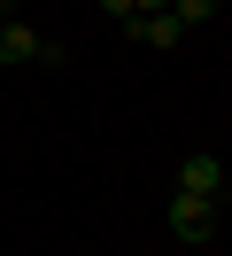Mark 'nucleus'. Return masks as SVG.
I'll list each match as a JSON object with an SVG mask.
<instances>
[{
  "mask_svg": "<svg viewBox=\"0 0 232 256\" xmlns=\"http://www.w3.org/2000/svg\"><path fill=\"white\" fill-rule=\"evenodd\" d=\"M170 233L186 240V248H209L217 240V194H170Z\"/></svg>",
  "mask_w": 232,
  "mask_h": 256,
  "instance_id": "nucleus-1",
  "label": "nucleus"
},
{
  "mask_svg": "<svg viewBox=\"0 0 232 256\" xmlns=\"http://www.w3.org/2000/svg\"><path fill=\"white\" fill-rule=\"evenodd\" d=\"M124 32H132L139 47H178V39H186V24L170 16V8H147V16H124Z\"/></svg>",
  "mask_w": 232,
  "mask_h": 256,
  "instance_id": "nucleus-2",
  "label": "nucleus"
},
{
  "mask_svg": "<svg viewBox=\"0 0 232 256\" xmlns=\"http://www.w3.org/2000/svg\"><path fill=\"white\" fill-rule=\"evenodd\" d=\"M178 186H186V194H217V186H225V163H217L209 148H194V156L178 163Z\"/></svg>",
  "mask_w": 232,
  "mask_h": 256,
  "instance_id": "nucleus-3",
  "label": "nucleus"
},
{
  "mask_svg": "<svg viewBox=\"0 0 232 256\" xmlns=\"http://www.w3.org/2000/svg\"><path fill=\"white\" fill-rule=\"evenodd\" d=\"M0 62H39V32L31 24H0Z\"/></svg>",
  "mask_w": 232,
  "mask_h": 256,
  "instance_id": "nucleus-4",
  "label": "nucleus"
},
{
  "mask_svg": "<svg viewBox=\"0 0 232 256\" xmlns=\"http://www.w3.org/2000/svg\"><path fill=\"white\" fill-rule=\"evenodd\" d=\"M217 8H225V0H170V16H178V24H186V32H194V24H209V16H217Z\"/></svg>",
  "mask_w": 232,
  "mask_h": 256,
  "instance_id": "nucleus-5",
  "label": "nucleus"
},
{
  "mask_svg": "<svg viewBox=\"0 0 232 256\" xmlns=\"http://www.w3.org/2000/svg\"><path fill=\"white\" fill-rule=\"evenodd\" d=\"M93 8H101V16H116V24L132 16V0H93Z\"/></svg>",
  "mask_w": 232,
  "mask_h": 256,
  "instance_id": "nucleus-6",
  "label": "nucleus"
},
{
  "mask_svg": "<svg viewBox=\"0 0 232 256\" xmlns=\"http://www.w3.org/2000/svg\"><path fill=\"white\" fill-rule=\"evenodd\" d=\"M147 8H170V0H132V16H147Z\"/></svg>",
  "mask_w": 232,
  "mask_h": 256,
  "instance_id": "nucleus-7",
  "label": "nucleus"
}]
</instances>
